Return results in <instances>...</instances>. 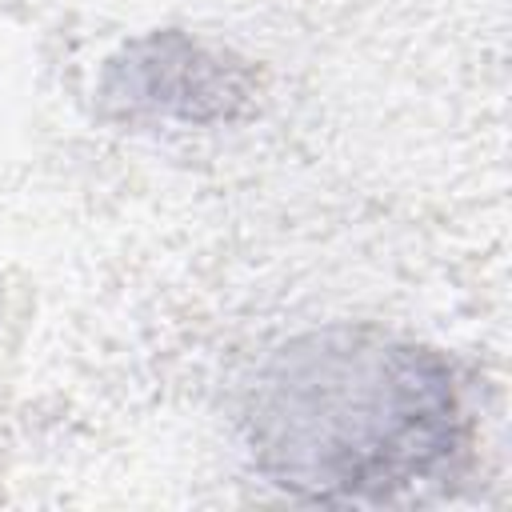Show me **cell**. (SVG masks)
<instances>
[{
	"label": "cell",
	"instance_id": "obj_1",
	"mask_svg": "<svg viewBox=\"0 0 512 512\" xmlns=\"http://www.w3.org/2000/svg\"><path fill=\"white\" fill-rule=\"evenodd\" d=\"M264 452L280 484L320 500L388 496L452 444V392L412 352H332L264 412Z\"/></svg>",
	"mask_w": 512,
	"mask_h": 512
}]
</instances>
